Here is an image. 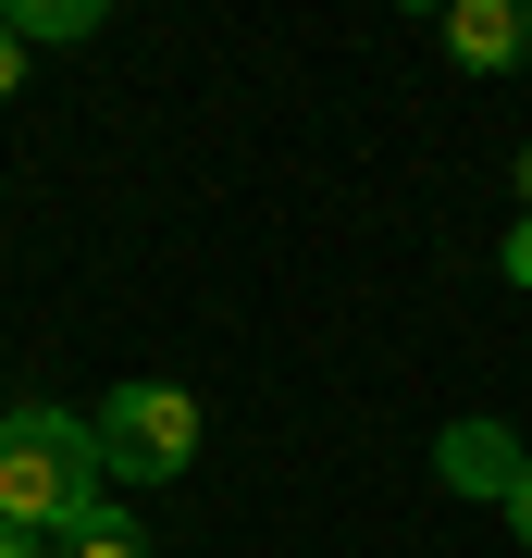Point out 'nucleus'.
Returning a JSON list of instances; mask_svg holds the SVG:
<instances>
[{"mask_svg": "<svg viewBox=\"0 0 532 558\" xmlns=\"http://www.w3.org/2000/svg\"><path fill=\"white\" fill-rule=\"evenodd\" d=\"M112 509V472H99V422L75 410H0V521L13 534H87V521Z\"/></svg>", "mask_w": 532, "mask_h": 558, "instance_id": "1", "label": "nucleus"}, {"mask_svg": "<svg viewBox=\"0 0 532 558\" xmlns=\"http://www.w3.org/2000/svg\"><path fill=\"white\" fill-rule=\"evenodd\" d=\"M87 422H99V472H112V484H174L186 459H198V398H186L174 373L112 385Z\"/></svg>", "mask_w": 532, "mask_h": 558, "instance_id": "2", "label": "nucleus"}, {"mask_svg": "<svg viewBox=\"0 0 532 558\" xmlns=\"http://www.w3.org/2000/svg\"><path fill=\"white\" fill-rule=\"evenodd\" d=\"M434 38H446L458 75H520L532 62V0H446Z\"/></svg>", "mask_w": 532, "mask_h": 558, "instance_id": "3", "label": "nucleus"}, {"mask_svg": "<svg viewBox=\"0 0 532 558\" xmlns=\"http://www.w3.org/2000/svg\"><path fill=\"white\" fill-rule=\"evenodd\" d=\"M434 472H446V484H471V497H495V509H508V497H520V472H532V447H508V435H495V422H458V435L434 447Z\"/></svg>", "mask_w": 532, "mask_h": 558, "instance_id": "4", "label": "nucleus"}, {"mask_svg": "<svg viewBox=\"0 0 532 558\" xmlns=\"http://www.w3.org/2000/svg\"><path fill=\"white\" fill-rule=\"evenodd\" d=\"M0 25H13L25 50H75V38H99L112 13H99V0H0Z\"/></svg>", "mask_w": 532, "mask_h": 558, "instance_id": "5", "label": "nucleus"}, {"mask_svg": "<svg viewBox=\"0 0 532 558\" xmlns=\"http://www.w3.org/2000/svg\"><path fill=\"white\" fill-rule=\"evenodd\" d=\"M62 558H149V534H137L124 509H99L87 534H62Z\"/></svg>", "mask_w": 532, "mask_h": 558, "instance_id": "6", "label": "nucleus"}, {"mask_svg": "<svg viewBox=\"0 0 532 558\" xmlns=\"http://www.w3.org/2000/svg\"><path fill=\"white\" fill-rule=\"evenodd\" d=\"M495 260H508V286H532V211L508 223V248H495Z\"/></svg>", "mask_w": 532, "mask_h": 558, "instance_id": "7", "label": "nucleus"}, {"mask_svg": "<svg viewBox=\"0 0 532 558\" xmlns=\"http://www.w3.org/2000/svg\"><path fill=\"white\" fill-rule=\"evenodd\" d=\"M0 100H25V38L0 25Z\"/></svg>", "mask_w": 532, "mask_h": 558, "instance_id": "8", "label": "nucleus"}, {"mask_svg": "<svg viewBox=\"0 0 532 558\" xmlns=\"http://www.w3.org/2000/svg\"><path fill=\"white\" fill-rule=\"evenodd\" d=\"M0 558H62L50 534H13V521H0Z\"/></svg>", "mask_w": 532, "mask_h": 558, "instance_id": "9", "label": "nucleus"}, {"mask_svg": "<svg viewBox=\"0 0 532 558\" xmlns=\"http://www.w3.org/2000/svg\"><path fill=\"white\" fill-rule=\"evenodd\" d=\"M495 521H508V534L532 546V472H520V497H508V509H495Z\"/></svg>", "mask_w": 532, "mask_h": 558, "instance_id": "10", "label": "nucleus"}]
</instances>
